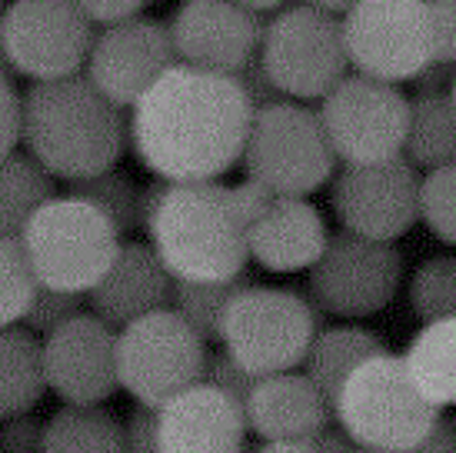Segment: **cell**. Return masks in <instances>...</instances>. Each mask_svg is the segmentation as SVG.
<instances>
[{
    "mask_svg": "<svg viewBox=\"0 0 456 453\" xmlns=\"http://www.w3.org/2000/svg\"><path fill=\"white\" fill-rule=\"evenodd\" d=\"M304 4H310V7H317V11H327V13H346L354 4H360V0H304Z\"/></svg>",
    "mask_w": 456,
    "mask_h": 453,
    "instance_id": "7dc6e473",
    "label": "cell"
},
{
    "mask_svg": "<svg viewBox=\"0 0 456 453\" xmlns=\"http://www.w3.org/2000/svg\"><path fill=\"white\" fill-rule=\"evenodd\" d=\"M20 144L53 180H87L120 164L127 113L84 74L30 84L20 94Z\"/></svg>",
    "mask_w": 456,
    "mask_h": 453,
    "instance_id": "3957f363",
    "label": "cell"
},
{
    "mask_svg": "<svg viewBox=\"0 0 456 453\" xmlns=\"http://www.w3.org/2000/svg\"><path fill=\"white\" fill-rule=\"evenodd\" d=\"M40 453H127L124 420L103 407H74L64 403L44 420Z\"/></svg>",
    "mask_w": 456,
    "mask_h": 453,
    "instance_id": "cb8c5ba5",
    "label": "cell"
},
{
    "mask_svg": "<svg viewBox=\"0 0 456 453\" xmlns=\"http://www.w3.org/2000/svg\"><path fill=\"white\" fill-rule=\"evenodd\" d=\"M84 301L87 297H77V293H64V290H47L40 287L37 297L30 301V307H27L24 320H20V327H27L34 337H47V334H53V330L61 327V324H67L70 317H77L80 310H84Z\"/></svg>",
    "mask_w": 456,
    "mask_h": 453,
    "instance_id": "d6a6232c",
    "label": "cell"
},
{
    "mask_svg": "<svg viewBox=\"0 0 456 453\" xmlns=\"http://www.w3.org/2000/svg\"><path fill=\"white\" fill-rule=\"evenodd\" d=\"M0 74H11V63H7V54H4V37H0Z\"/></svg>",
    "mask_w": 456,
    "mask_h": 453,
    "instance_id": "c3c4849f",
    "label": "cell"
},
{
    "mask_svg": "<svg viewBox=\"0 0 456 453\" xmlns=\"http://www.w3.org/2000/svg\"><path fill=\"white\" fill-rule=\"evenodd\" d=\"M47 393L40 337L27 327H0V420L30 414Z\"/></svg>",
    "mask_w": 456,
    "mask_h": 453,
    "instance_id": "d4e9b609",
    "label": "cell"
},
{
    "mask_svg": "<svg viewBox=\"0 0 456 453\" xmlns=\"http://www.w3.org/2000/svg\"><path fill=\"white\" fill-rule=\"evenodd\" d=\"M40 443H44V420L34 410L0 420V453H40Z\"/></svg>",
    "mask_w": 456,
    "mask_h": 453,
    "instance_id": "e575fe53",
    "label": "cell"
},
{
    "mask_svg": "<svg viewBox=\"0 0 456 453\" xmlns=\"http://www.w3.org/2000/svg\"><path fill=\"white\" fill-rule=\"evenodd\" d=\"M330 403L323 393L297 370L256 377L254 391L243 400L247 430L260 441H310L320 430L330 427Z\"/></svg>",
    "mask_w": 456,
    "mask_h": 453,
    "instance_id": "44dd1931",
    "label": "cell"
},
{
    "mask_svg": "<svg viewBox=\"0 0 456 453\" xmlns=\"http://www.w3.org/2000/svg\"><path fill=\"white\" fill-rule=\"evenodd\" d=\"M403 280V257L393 243L333 234L320 260L306 270L310 303L340 320H363L387 310Z\"/></svg>",
    "mask_w": 456,
    "mask_h": 453,
    "instance_id": "7c38bea8",
    "label": "cell"
},
{
    "mask_svg": "<svg viewBox=\"0 0 456 453\" xmlns=\"http://www.w3.org/2000/svg\"><path fill=\"white\" fill-rule=\"evenodd\" d=\"M453 80H456V63L430 61L410 84L417 90V97H436V94H450Z\"/></svg>",
    "mask_w": 456,
    "mask_h": 453,
    "instance_id": "b9f144b4",
    "label": "cell"
},
{
    "mask_svg": "<svg viewBox=\"0 0 456 453\" xmlns=\"http://www.w3.org/2000/svg\"><path fill=\"white\" fill-rule=\"evenodd\" d=\"M403 367L423 400L436 410L456 407V317L423 324L406 347Z\"/></svg>",
    "mask_w": 456,
    "mask_h": 453,
    "instance_id": "603a6c76",
    "label": "cell"
},
{
    "mask_svg": "<svg viewBox=\"0 0 456 453\" xmlns=\"http://www.w3.org/2000/svg\"><path fill=\"white\" fill-rule=\"evenodd\" d=\"M233 4H240L243 11H250V13H270V11H283L290 0H233Z\"/></svg>",
    "mask_w": 456,
    "mask_h": 453,
    "instance_id": "bcb514c9",
    "label": "cell"
},
{
    "mask_svg": "<svg viewBox=\"0 0 456 453\" xmlns=\"http://www.w3.org/2000/svg\"><path fill=\"white\" fill-rule=\"evenodd\" d=\"M240 453H254V450H250V447H243V450Z\"/></svg>",
    "mask_w": 456,
    "mask_h": 453,
    "instance_id": "f907efd6",
    "label": "cell"
},
{
    "mask_svg": "<svg viewBox=\"0 0 456 453\" xmlns=\"http://www.w3.org/2000/svg\"><path fill=\"white\" fill-rule=\"evenodd\" d=\"M254 107L230 74L174 63L130 107L127 144L164 184L220 180L243 157Z\"/></svg>",
    "mask_w": 456,
    "mask_h": 453,
    "instance_id": "6da1fadb",
    "label": "cell"
},
{
    "mask_svg": "<svg viewBox=\"0 0 456 453\" xmlns=\"http://www.w3.org/2000/svg\"><path fill=\"white\" fill-rule=\"evenodd\" d=\"M170 293L174 277L151 251V243H120L114 264L87 293V307L103 324L120 330L137 317L170 307Z\"/></svg>",
    "mask_w": 456,
    "mask_h": 453,
    "instance_id": "d6986e66",
    "label": "cell"
},
{
    "mask_svg": "<svg viewBox=\"0 0 456 453\" xmlns=\"http://www.w3.org/2000/svg\"><path fill=\"white\" fill-rule=\"evenodd\" d=\"M403 161L410 167H419V170L456 164V111L450 94L410 101Z\"/></svg>",
    "mask_w": 456,
    "mask_h": 453,
    "instance_id": "484cf974",
    "label": "cell"
},
{
    "mask_svg": "<svg viewBox=\"0 0 456 453\" xmlns=\"http://www.w3.org/2000/svg\"><path fill=\"white\" fill-rule=\"evenodd\" d=\"M174 63L180 61L174 54L167 24L140 13L94 34L84 77L110 103H117L120 111H130L153 87V80Z\"/></svg>",
    "mask_w": 456,
    "mask_h": 453,
    "instance_id": "9a60e30c",
    "label": "cell"
},
{
    "mask_svg": "<svg viewBox=\"0 0 456 453\" xmlns=\"http://www.w3.org/2000/svg\"><path fill=\"white\" fill-rule=\"evenodd\" d=\"M240 164L273 197H310L333 180L337 157L317 111L297 101H277L254 111Z\"/></svg>",
    "mask_w": 456,
    "mask_h": 453,
    "instance_id": "52a82bcc",
    "label": "cell"
},
{
    "mask_svg": "<svg viewBox=\"0 0 456 453\" xmlns=\"http://www.w3.org/2000/svg\"><path fill=\"white\" fill-rule=\"evenodd\" d=\"M333 416L356 450L410 453L427 437L440 410L413 387L403 357L387 350L346 377L333 400Z\"/></svg>",
    "mask_w": 456,
    "mask_h": 453,
    "instance_id": "5b68a950",
    "label": "cell"
},
{
    "mask_svg": "<svg viewBox=\"0 0 456 453\" xmlns=\"http://www.w3.org/2000/svg\"><path fill=\"white\" fill-rule=\"evenodd\" d=\"M94 24L74 0H13L0 11V37L13 77L30 84L84 74Z\"/></svg>",
    "mask_w": 456,
    "mask_h": 453,
    "instance_id": "4fadbf2b",
    "label": "cell"
},
{
    "mask_svg": "<svg viewBox=\"0 0 456 453\" xmlns=\"http://www.w3.org/2000/svg\"><path fill=\"white\" fill-rule=\"evenodd\" d=\"M343 51L354 74L403 84L433 61L427 0H360L340 21Z\"/></svg>",
    "mask_w": 456,
    "mask_h": 453,
    "instance_id": "8fae6325",
    "label": "cell"
},
{
    "mask_svg": "<svg viewBox=\"0 0 456 453\" xmlns=\"http://www.w3.org/2000/svg\"><path fill=\"white\" fill-rule=\"evenodd\" d=\"M67 194L87 201L90 207H97L120 234L140 226V187L124 170H117V167L87 177V180H74Z\"/></svg>",
    "mask_w": 456,
    "mask_h": 453,
    "instance_id": "f1b7e54d",
    "label": "cell"
},
{
    "mask_svg": "<svg viewBox=\"0 0 456 453\" xmlns=\"http://www.w3.org/2000/svg\"><path fill=\"white\" fill-rule=\"evenodd\" d=\"M203 383H210V387H216L220 393H227L230 400H237L243 407V400H247V393L254 391L256 377L254 374H247L237 360H230L224 350L216 353H207V364H203Z\"/></svg>",
    "mask_w": 456,
    "mask_h": 453,
    "instance_id": "836d02e7",
    "label": "cell"
},
{
    "mask_svg": "<svg viewBox=\"0 0 456 453\" xmlns=\"http://www.w3.org/2000/svg\"><path fill=\"white\" fill-rule=\"evenodd\" d=\"M419 220L440 243L456 247V164L427 170L419 180Z\"/></svg>",
    "mask_w": 456,
    "mask_h": 453,
    "instance_id": "1f68e13d",
    "label": "cell"
},
{
    "mask_svg": "<svg viewBox=\"0 0 456 453\" xmlns=\"http://www.w3.org/2000/svg\"><path fill=\"white\" fill-rule=\"evenodd\" d=\"M160 453H240L247 447L243 407L210 383H193L157 407Z\"/></svg>",
    "mask_w": 456,
    "mask_h": 453,
    "instance_id": "ac0fdd59",
    "label": "cell"
},
{
    "mask_svg": "<svg viewBox=\"0 0 456 453\" xmlns=\"http://www.w3.org/2000/svg\"><path fill=\"white\" fill-rule=\"evenodd\" d=\"M167 30L180 63L233 77L260 47L264 21L233 0H183Z\"/></svg>",
    "mask_w": 456,
    "mask_h": 453,
    "instance_id": "e0dca14e",
    "label": "cell"
},
{
    "mask_svg": "<svg viewBox=\"0 0 456 453\" xmlns=\"http://www.w3.org/2000/svg\"><path fill=\"white\" fill-rule=\"evenodd\" d=\"M20 147V90L11 74H0V161Z\"/></svg>",
    "mask_w": 456,
    "mask_h": 453,
    "instance_id": "d590c367",
    "label": "cell"
},
{
    "mask_svg": "<svg viewBox=\"0 0 456 453\" xmlns=\"http://www.w3.org/2000/svg\"><path fill=\"white\" fill-rule=\"evenodd\" d=\"M354 453H373V450H354Z\"/></svg>",
    "mask_w": 456,
    "mask_h": 453,
    "instance_id": "816d5d0a",
    "label": "cell"
},
{
    "mask_svg": "<svg viewBox=\"0 0 456 453\" xmlns=\"http://www.w3.org/2000/svg\"><path fill=\"white\" fill-rule=\"evenodd\" d=\"M314 450L317 453H354L356 443L350 441L340 427H323L317 437H314Z\"/></svg>",
    "mask_w": 456,
    "mask_h": 453,
    "instance_id": "ee69618b",
    "label": "cell"
},
{
    "mask_svg": "<svg viewBox=\"0 0 456 453\" xmlns=\"http://www.w3.org/2000/svg\"><path fill=\"white\" fill-rule=\"evenodd\" d=\"M207 340L197 337L170 307L130 320L117 330V383L140 407H160L200 383Z\"/></svg>",
    "mask_w": 456,
    "mask_h": 453,
    "instance_id": "9c48e42d",
    "label": "cell"
},
{
    "mask_svg": "<svg viewBox=\"0 0 456 453\" xmlns=\"http://www.w3.org/2000/svg\"><path fill=\"white\" fill-rule=\"evenodd\" d=\"M120 237L124 234L97 207L70 194H53L30 214L17 240L37 287L87 297L114 264Z\"/></svg>",
    "mask_w": 456,
    "mask_h": 453,
    "instance_id": "277c9868",
    "label": "cell"
},
{
    "mask_svg": "<svg viewBox=\"0 0 456 453\" xmlns=\"http://www.w3.org/2000/svg\"><path fill=\"white\" fill-rule=\"evenodd\" d=\"M37 280L20 251V240L0 237V327H17L30 301L37 297Z\"/></svg>",
    "mask_w": 456,
    "mask_h": 453,
    "instance_id": "4dcf8cb0",
    "label": "cell"
},
{
    "mask_svg": "<svg viewBox=\"0 0 456 453\" xmlns=\"http://www.w3.org/2000/svg\"><path fill=\"white\" fill-rule=\"evenodd\" d=\"M74 4L90 24L103 30V27L124 24L130 17H140V11H143L151 0H74Z\"/></svg>",
    "mask_w": 456,
    "mask_h": 453,
    "instance_id": "ab89813d",
    "label": "cell"
},
{
    "mask_svg": "<svg viewBox=\"0 0 456 453\" xmlns=\"http://www.w3.org/2000/svg\"><path fill=\"white\" fill-rule=\"evenodd\" d=\"M44 380L53 397L74 407L107 403L120 391L117 383V330L90 310L40 340Z\"/></svg>",
    "mask_w": 456,
    "mask_h": 453,
    "instance_id": "2e32d148",
    "label": "cell"
},
{
    "mask_svg": "<svg viewBox=\"0 0 456 453\" xmlns=\"http://www.w3.org/2000/svg\"><path fill=\"white\" fill-rule=\"evenodd\" d=\"M124 447L127 453H160L157 441V410L153 407H134L124 420Z\"/></svg>",
    "mask_w": 456,
    "mask_h": 453,
    "instance_id": "f35d334b",
    "label": "cell"
},
{
    "mask_svg": "<svg viewBox=\"0 0 456 453\" xmlns=\"http://www.w3.org/2000/svg\"><path fill=\"white\" fill-rule=\"evenodd\" d=\"M256 57L280 94L293 101H323L350 70L340 21L310 4L277 11L264 24Z\"/></svg>",
    "mask_w": 456,
    "mask_h": 453,
    "instance_id": "ba28073f",
    "label": "cell"
},
{
    "mask_svg": "<svg viewBox=\"0 0 456 453\" xmlns=\"http://www.w3.org/2000/svg\"><path fill=\"white\" fill-rule=\"evenodd\" d=\"M247 274L224 284H191V280H174L170 293V310L187 324V327L203 340H216L220 320L227 314L230 301L247 287Z\"/></svg>",
    "mask_w": 456,
    "mask_h": 453,
    "instance_id": "83f0119b",
    "label": "cell"
},
{
    "mask_svg": "<svg viewBox=\"0 0 456 453\" xmlns=\"http://www.w3.org/2000/svg\"><path fill=\"white\" fill-rule=\"evenodd\" d=\"M410 453H456V420L453 416H436L427 437L413 447Z\"/></svg>",
    "mask_w": 456,
    "mask_h": 453,
    "instance_id": "7bdbcfd3",
    "label": "cell"
},
{
    "mask_svg": "<svg viewBox=\"0 0 456 453\" xmlns=\"http://www.w3.org/2000/svg\"><path fill=\"white\" fill-rule=\"evenodd\" d=\"M254 453H317L314 437L310 441H264Z\"/></svg>",
    "mask_w": 456,
    "mask_h": 453,
    "instance_id": "f6af8a7d",
    "label": "cell"
},
{
    "mask_svg": "<svg viewBox=\"0 0 456 453\" xmlns=\"http://www.w3.org/2000/svg\"><path fill=\"white\" fill-rule=\"evenodd\" d=\"M230 201H233V210H237V217L243 220V226H250L254 220H260L266 207L273 203V194L247 177V180L230 187Z\"/></svg>",
    "mask_w": 456,
    "mask_h": 453,
    "instance_id": "60d3db41",
    "label": "cell"
},
{
    "mask_svg": "<svg viewBox=\"0 0 456 453\" xmlns=\"http://www.w3.org/2000/svg\"><path fill=\"white\" fill-rule=\"evenodd\" d=\"M320 124L343 167L387 164L403 157L410 101L396 84L346 74L320 101Z\"/></svg>",
    "mask_w": 456,
    "mask_h": 453,
    "instance_id": "30bf717a",
    "label": "cell"
},
{
    "mask_svg": "<svg viewBox=\"0 0 456 453\" xmlns=\"http://www.w3.org/2000/svg\"><path fill=\"white\" fill-rule=\"evenodd\" d=\"M380 353H387V343L367 327L343 324V327L317 330V337L310 340V350L304 357V377L323 393V400L333 410V400L346 377L360 364H367L370 357H380Z\"/></svg>",
    "mask_w": 456,
    "mask_h": 453,
    "instance_id": "7402d4cb",
    "label": "cell"
},
{
    "mask_svg": "<svg viewBox=\"0 0 456 453\" xmlns=\"http://www.w3.org/2000/svg\"><path fill=\"white\" fill-rule=\"evenodd\" d=\"M433 24V61L456 63V0H427Z\"/></svg>",
    "mask_w": 456,
    "mask_h": 453,
    "instance_id": "8d00e7d4",
    "label": "cell"
},
{
    "mask_svg": "<svg viewBox=\"0 0 456 453\" xmlns=\"http://www.w3.org/2000/svg\"><path fill=\"white\" fill-rule=\"evenodd\" d=\"M450 101H453V111H456V80H453V87H450Z\"/></svg>",
    "mask_w": 456,
    "mask_h": 453,
    "instance_id": "681fc988",
    "label": "cell"
},
{
    "mask_svg": "<svg viewBox=\"0 0 456 453\" xmlns=\"http://www.w3.org/2000/svg\"><path fill=\"white\" fill-rule=\"evenodd\" d=\"M140 226L174 280L224 284L247 274V226L220 180L143 187Z\"/></svg>",
    "mask_w": 456,
    "mask_h": 453,
    "instance_id": "7a4b0ae2",
    "label": "cell"
},
{
    "mask_svg": "<svg viewBox=\"0 0 456 453\" xmlns=\"http://www.w3.org/2000/svg\"><path fill=\"white\" fill-rule=\"evenodd\" d=\"M57 194L53 177L24 151L0 161V237H20L40 203Z\"/></svg>",
    "mask_w": 456,
    "mask_h": 453,
    "instance_id": "4316f807",
    "label": "cell"
},
{
    "mask_svg": "<svg viewBox=\"0 0 456 453\" xmlns=\"http://www.w3.org/2000/svg\"><path fill=\"white\" fill-rule=\"evenodd\" d=\"M233 80L240 84V90L247 94V101H250V107H254V111H260V107H266V103L287 101V97L277 90V84L270 80V74L264 70V63H260V57H256V54L243 63L237 74H233Z\"/></svg>",
    "mask_w": 456,
    "mask_h": 453,
    "instance_id": "74e56055",
    "label": "cell"
},
{
    "mask_svg": "<svg viewBox=\"0 0 456 453\" xmlns=\"http://www.w3.org/2000/svg\"><path fill=\"white\" fill-rule=\"evenodd\" d=\"M410 310L419 324L456 317V253H436L413 270Z\"/></svg>",
    "mask_w": 456,
    "mask_h": 453,
    "instance_id": "f546056e",
    "label": "cell"
},
{
    "mask_svg": "<svg viewBox=\"0 0 456 453\" xmlns=\"http://www.w3.org/2000/svg\"><path fill=\"white\" fill-rule=\"evenodd\" d=\"M330 230L306 197H273L260 220L247 226V257L270 274L310 270L327 247Z\"/></svg>",
    "mask_w": 456,
    "mask_h": 453,
    "instance_id": "ffe728a7",
    "label": "cell"
},
{
    "mask_svg": "<svg viewBox=\"0 0 456 453\" xmlns=\"http://www.w3.org/2000/svg\"><path fill=\"white\" fill-rule=\"evenodd\" d=\"M320 314L310 297L287 287H247L230 301L216 340L230 360L254 374L273 377L304 364L310 340L317 337Z\"/></svg>",
    "mask_w": 456,
    "mask_h": 453,
    "instance_id": "8992f818",
    "label": "cell"
},
{
    "mask_svg": "<svg viewBox=\"0 0 456 453\" xmlns=\"http://www.w3.org/2000/svg\"><path fill=\"white\" fill-rule=\"evenodd\" d=\"M330 207L346 234L393 243L419 220V177L403 157L343 167L330 184Z\"/></svg>",
    "mask_w": 456,
    "mask_h": 453,
    "instance_id": "5bb4252c",
    "label": "cell"
}]
</instances>
